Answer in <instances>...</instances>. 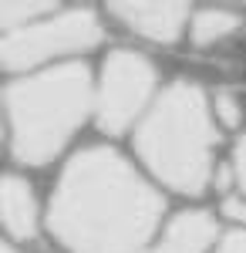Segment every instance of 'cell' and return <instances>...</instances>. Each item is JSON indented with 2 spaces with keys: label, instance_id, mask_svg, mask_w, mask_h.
Returning <instances> with one entry per match:
<instances>
[{
  "label": "cell",
  "instance_id": "4fadbf2b",
  "mask_svg": "<svg viewBox=\"0 0 246 253\" xmlns=\"http://www.w3.org/2000/svg\"><path fill=\"white\" fill-rule=\"evenodd\" d=\"M223 213L233 223H243V230H246V196H226L223 199Z\"/></svg>",
  "mask_w": 246,
  "mask_h": 253
},
{
  "label": "cell",
  "instance_id": "7a4b0ae2",
  "mask_svg": "<svg viewBox=\"0 0 246 253\" xmlns=\"http://www.w3.org/2000/svg\"><path fill=\"white\" fill-rule=\"evenodd\" d=\"M135 149L149 172L169 189L199 196L212 182L216 125L212 105L196 81L169 84L142 118Z\"/></svg>",
  "mask_w": 246,
  "mask_h": 253
},
{
  "label": "cell",
  "instance_id": "30bf717a",
  "mask_svg": "<svg viewBox=\"0 0 246 253\" xmlns=\"http://www.w3.org/2000/svg\"><path fill=\"white\" fill-rule=\"evenodd\" d=\"M212 115H216V122H223V125H240L246 115L243 108V98L236 95V91H216V98H212Z\"/></svg>",
  "mask_w": 246,
  "mask_h": 253
},
{
  "label": "cell",
  "instance_id": "3957f363",
  "mask_svg": "<svg viewBox=\"0 0 246 253\" xmlns=\"http://www.w3.org/2000/svg\"><path fill=\"white\" fill-rule=\"evenodd\" d=\"M95 105L91 78L81 64H57L7 88L10 152L24 166H47L71 142Z\"/></svg>",
  "mask_w": 246,
  "mask_h": 253
},
{
  "label": "cell",
  "instance_id": "6da1fadb",
  "mask_svg": "<svg viewBox=\"0 0 246 253\" xmlns=\"http://www.w3.org/2000/svg\"><path fill=\"white\" fill-rule=\"evenodd\" d=\"M162 196L108 145L81 149L51 196L47 223L68 253H145Z\"/></svg>",
  "mask_w": 246,
  "mask_h": 253
},
{
  "label": "cell",
  "instance_id": "5bb4252c",
  "mask_svg": "<svg viewBox=\"0 0 246 253\" xmlns=\"http://www.w3.org/2000/svg\"><path fill=\"white\" fill-rule=\"evenodd\" d=\"M3 253H24V250H17L14 243H7V247H3Z\"/></svg>",
  "mask_w": 246,
  "mask_h": 253
},
{
  "label": "cell",
  "instance_id": "9c48e42d",
  "mask_svg": "<svg viewBox=\"0 0 246 253\" xmlns=\"http://www.w3.org/2000/svg\"><path fill=\"white\" fill-rule=\"evenodd\" d=\"M240 27H243V17H240V14H233V10H223V7L199 10V14L192 17V44H196V47L223 44V41L233 38Z\"/></svg>",
  "mask_w": 246,
  "mask_h": 253
},
{
  "label": "cell",
  "instance_id": "ba28073f",
  "mask_svg": "<svg viewBox=\"0 0 246 253\" xmlns=\"http://www.w3.org/2000/svg\"><path fill=\"white\" fill-rule=\"evenodd\" d=\"M0 210H3V226L10 240H34L38 233V196L27 179L20 175H3L0 189Z\"/></svg>",
  "mask_w": 246,
  "mask_h": 253
},
{
  "label": "cell",
  "instance_id": "5b68a950",
  "mask_svg": "<svg viewBox=\"0 0 246 253\" xmlns=\"http://www.w3.org/2000/svg\"><path fill=\"white\" fill-rule=\"evenodd\" d=\"M155 81H159L155 64L142 51H132V47L112 51L101 64V78H98V91H95L98 125L112 135L125 132L142 115V108L149 105Z\"/></svg>",
  "mask_w": 246,
  "mask_h": 253
},
{
  "label": "cell",
  "instance_id": "52a82bcc",
  "mask_svg": "<svg viewBox=\"0 0 246 253\" xmlns=\"http://www.w3.org/2000/svg\"><path fill=\"white\" fill-rule=\"evenodd\" d=\"M216 247V219L203 210H186L165 226L162 240L145 253H209Z\"/></svg>",
  "mask_w": 246,
  "mask_h": 253
},
{
  "label": "cell",
  "instance_id": "8992f818",
  "mask_svg": "<svg viewBox=\"0 0 246 253\" xmlns=\"http://www.w3.org/2000/svg\"><path fill=\"white\" fill-rule=\"evenodd\" d=\"M112 14L138 38L155 44H175L189 24L186 3H115Z\"/></svg>",
  "mask_w": 246,
  "mask_h": 253
},
{
  "label": "cell",
  "instance_id": "277c9868",
  "mask_svg": "<svg viewBox=\"0 0 246 253\" xmlns=\"http://www.w3.org/2000/svg\"><path fill=\"white\" fill-rule=\"evenodd\" d=\"M98 41H101L98 14L88 7H78V10H64L57 17L34 20L27 27L7 31L3 44H0V58L10 71H27V68H38L61 54L91 51Z\"/></svg>",
  "mask_w": 246,
  "mask_h": 253
},
{
  "label": "cell",
  "instance_id": "7c38bea8",
  "mask_svg": "<svg viewBox=\"0 0 246 253\" xmlns=\"http://www.w3.org/2000/svg\"><path fill=\"white\" fill-rule=\"evenodd\" d=\"M212 253H246V230H233V233H226L219 243H216Z\"/></svg>",
  "mask_w": 246,
  "mask_h": 253
},
{
  "label": "cell",
  "instance_id": "8fae6325",
  "mask_svg": "<svg viewBox=\"0 0 246 253\" xmlns=\"http://www.w3.org/2000/svg\"><path fill=\"white\" fill-rule=\"evenodd\" d=\"M233 179L240 186V193L246 196V132L236 142V152H233Z\"/></svg>",
  "mask_w": 246,
  "mask_h": 253
}]
</instances>
